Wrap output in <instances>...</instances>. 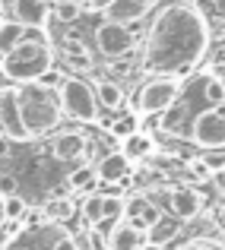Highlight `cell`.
<instances>
[{
	"instance_id": "obj_40",
	"label": "cell",
	"mask_w": 225,
	"mask_h": 250,
	"mask_svg": "<svg viewBox=\"0 0 225 250\" xmlns=\"http://www.w3.org/2000/svg\"><path fill=\"white\" fill-rule=\"evenodd\" d=\"M219 219H222V225H225V203L219 206Z\"/></svg>"
},
{
	"instance_id": "obj_30",
	"label": "cell",
	"mask_w": 225,
	"mask_h": 250,
	"mask_svg": "<svg viewBox=\"0 0 225 250\" xmlns=\"http://www.w3.org/2000/svg\"><path fill=\"white\" fill-rule=\"evenodd\" d=\"M51 250H79V244H76V238L64 234V238H57L54 244H51Z\"/></svg>"
},
{
	"instance_id": "obj_3",
	"label": "cell",
	"mask_w": 225,
	"mask_h": 250,
	"mask_svg": "<svg viewBox=\"0 0 225 250\" xmlns=\"http://www.w3.org/2000/svg\"><path fill=\"white\" fill-rule=\"evenodd\" d=\"M19 104H22V121L29 136H45L61 124L64 108H61V98L57 92L42 89V85L29 83V85H19Z\"/></svg>"
},
{
	"instance_id": "obj_16",
	"label": "cell",
	"mask_w": 225,
	"mask_h": 250,
	"mask_svg": "<svg viewBox=\"0 0 225 250\" xmlns=\"http://www.w3.org/2000/svg\"><path fill=\"white\" fill-rule=\"evenodd\" d=\"M95 95H98V104L105 111H121L124 108V89L111 80H98L95 83Z\"/></svg>"
},
{
	"instance_id": "obj_38",
	"label": "cell",
	"mask_w": 225,
	"mask_h": 250,
	"mask_svg": "<svg viewBox=\"0 0 225 250\" xmlns=\"http://www.w3.org/2000/svg\"><path fill=\"white\" fill-rule=\"evenodd\" d=\"M140 250H162V247H158V244H149V241H146V244H143Z\"/></svg>"
},
{
	"instance_id": "obj_21",
	"label": "cell",
	"mask_w": 225,
	"mask_h": 250,
	"mask_svg": "<svg viewBox=\"0 0 225 250\" xmlns=\"http://www.w3.org/2000/svg\"><path fill=\"white\" fill-rule=\"evenodd\" d=\"M98 181V171L92 168V165H79L70 171V177H67V187L70 190H76V193H83V190H92V184Z\"/></svg>"
},
{
	"instance_id": "obj_17",
	"label": "cell",
	"mask_w": 225,
	"mask_h": 250,
	"mask_svg": "<svg viewBox=\"0 0 225 250\" xmlns=\"http://www.w3.org/2000/svg\"><path fill=\"white\" fill-rule=\"evenodd\" d=\"M121 152L127 155V159H146V155L156 152V143H152L149 133H130L127 140H124Z\"/></svg>"
},
{
	"instance_id": "obj_20",
	"label": "cell",
	"mask_w": 225,
	"mask_h": 250,
	"mask_svg": "<svg viewBox=\"0 0 225 250\" xmlns=\"http://www.w3.org/2000/svg\"><path fill=\"white\" fill-rule=\"evenodd\" d=\"M83 219L89 228H98L105 225V196L102 193H92L83 200Z\"/></svg>"
},
{
	"instance_id": "obj_18",
	"label": "cell",
	"mask_w": 225,
	"mask_h": 250,
	"mask_svg": "<svg viewBox=\"0 0 225 250\" xmlns=\"http://www.w3.org/2000/svg\"><path fill=\"white\" fill-rule=\"evenodd\" d=\"M22 38H25V25H22V22H16V19H10V22H0V61H3V57L10 54L13 48H16Z\"/></svg>"
},
{
	"instance_id": "obj_14",
	"label": "cell",
	"mask_w": 225,
	"mask_h": 250,
	"mask_svg": "<svg viewBox=\"0 0 225 250\" xmlns=\"http://www.w3.org/2000/svg\"><path fill=\"white\" fill-rule=\"evenodd\" d=\"M105 241H108V250H140L143 247L140 228H134L130 222H114Z\"/></svg>"
},
{
	"instance_id": "obj_34",
	"label": "cell",
	"mask_w": 225,
	"mask_h": 250,
	"mask_svg": "<svg viewBox=\"0 0 225 250\" xmlns=\"http://www.w3.org/2000/svg\"><path fill=\"white\" fill-rule=\"evenodd\" d=\"M213 184H216V187H219L222 193H225V171H216V174H213Z\"/></svg>"
},
{
	"instance_id": "obj_7",
	"label": "cell",
	"mask_w": 225,
	"mask_h": 250,
	"mask_svg": "<svg viewBox=\"0 0 225 250\" xmlns=\"http://www.w3.org/2000/svg\"><path fill=\"white\" fill-rule=\"evenodd\" d=\"M134 44H136L134 32H130L127 25H121V22L105 19V22L95 29V48H98V54H105L108 61L130 54V48H134Z\"/></svg>"
},
{
	"instance_id": "obj_2",
	"label": "cell",
	"mask_w": 225,
	"mask_h": 250,
	"mask_svg": "<svg viewBox=\"0 0 225 250\" xmlns=\"http://www.w3.org/2000/svg\"><path fill=\"white\" fill-rule=\"evenodd\" d=\"M0 67L10 73V80L16 85H29V83H38L48 70H54V51L45 38H22L0 61Z\"/></svg>"
},
{
	"instance_id": "obj_11",
	"label": "cell",
	"mask_w": 225,
	"mask_h": 250,
	"mask_svg": "<svg viewBox=\"0 0 225 250\" xmlns=\"http://www.w3.org/2000/svg\"><path fill=\"white\" fill-rule=\"evenodd\" d=\"M152 6H156L152 0H111V3L105 6V19L130 25V22H140Z\"/></svg>"
},
{
	"instance_id": "obj_1",
	"label": "cell",
	"mask_w": 225,
	"mask_h": 250,
	"mask_svg": "<svg viewBox=\"0 0 225 250\" xmlns=\"http://www.w3.org/2000/svg\"><path fill=\"white\" fill-rule=\"evenodd\" d=\"M209 48V25L194 3H168L146 35V67L175 73L184 63H200Z\"/></svg>"
},
{
	"instance_id": "obj_19",
	"label": "cell",
	"mask_w": 225,
	"mask_h": 250,
	"mask_svg": "<svg viewBox=\"0 0 225 250\" xmlns=\"http://www.w3.org/2000/svg\"><path fill=\"white\" fill-rule=\"evenodd\" d=\"M200 92H203V102L213 104V108H225V83L219 76H203L200 80Z\"/></svg>"
},
{
	"instance_id": "obj_25",
	"label": "cell",
	"mask_w": 225,
	"mask_h": 250,
	"mask_svg": "<svg viewBox=\"0 0 225 250\" xmlns=\"http://www.w3.org/2000/svg\"><path fill=\"white\" fill-rule=\"evenodd\" d=\"M83 10H86L83 0H57L54 3V16L61 19V22H73V19L83 16Z\"/></svg>"
},
{
	"instance_id": "obj_26",
	"label": "cell",
	"mask_w": 225,
	"mask_h": 250,
	"mask_svg": "<svg viewBox=\"0 0 225 250\" xmlns=\"http://www.w3.org/2000/svg\"><path fill=\"white\" fill-rule=\"evenodd\" d=\"M25 215H29V203H25L19 193L6 196V222H13V225L19 228V222H22Z\"/></svg>"
},
{
	"instance_id": "obj_33",
	"label": "cell",
	"mask_w": 225,
	"mask_h": 250,
	"mask_svg": "<svg viewBox=\"0 0 225 250\" xmlns=\"http://www.w3.org/2000/svg\"><path fill=\"white\" fill-rule=\"evenodd\" d=\"M6 89H16V83H13V80H10V73L0 67V92H6Z\"/></svg>"
},
{
	"instance_id": "obj_23",
	"label": "cell",
	"mask_w": 225,
	"mask_h": 250,
	"mask_svg": "<svg viewBox=\"0 0 225 250\" xmlns=\"http://www.w3.org/2000/svg\"><path fill=\"white\" fill-rule=\"evenodd\" d=\"M175 234H178V225H175V222H168V219H162V222H156V225L146 231V241H149V244L165 247L171 238H175Z\"/></svg>"
},
{
	"instance_id": "obj_28",
	"label": "cell",
	"mask_w": 225,
	"mask_h": 250,
	"mask_svg": "<svg viewBox=\"0 0 225 250\" xmlns=\"http://www.w3.org/2000/svg\"><path fill=\"white\" fill-rule=\"evenodd\" d=\"M134 124H136V117H134V114H127V117H117V121H114V133L127 140V136L134 133Z\"/></svg>"
},
{
	"instance_id": "obj_12",
	"label": "cell",
	"mask_w": 225,
	"mask_h": 250,
	"mask_svg": "<svg viewBox=\"0 0 225 250\" xmlns=\"http://www.w3.org/2000/svg\"><path fill=\"white\" fill-rule=\"evenodd\" d=\"M124 215H127V222L134 228H140V231H149L156 222H162V212H158V206L146 196H134V200H127V206H124Z\"/></svg>"
},
{
	"instance_id": "obj_9",
	"label": "cell",
	"mask_w": 225,
	"mask_h": 250,
	"mask_svg": "<svg viewBox=\"0 0 225 250\" xmlns=\"http://www.w3.org/2000/svg\"><path fill=\"white\" fill-rule=\"evenodd\" d=\"M168 209H171V215H175V219L190 222V219H197V215H200L203 196L197 193L194 187H175L168 193Z\"/></svg>"
},
{
	"instance_id": "obj_32",
	"label": "cell",
	"mask_w": 225,
	"mask_h": 250,
	"mask_svg": "<svg viewBox=\"0 0 225 250\" xmlns=\"http://www.w3.org/2000/svg\"><path fill=\"white\" fill-rule=\"evenodd\" d=\"M13 143H16V140H10V136H6V133H0V159H6V155H10Z\"/></svg>"
},
{
	"instance_id": "obj_41",
	"label": "cell",
	"mask_w": 225,
	"mask_h": 250,
	"mask_svg": "<svg viewBox=\"0 0 225 250\" xmlns=\"http://www.w3.org/2000/svg\"><path fill=\"white\" fill-rule=\"evenodd\" d=\"M0 133H3V130H0Z\"/></svg>"
},
{
	"instance_id": "obj_29",
	"label": "cell",
	"mask_w": 225,
	"mask_h": 250,
	"mask_svg": "<svg viewBox=\"0 0 225 250\" xmlns=\"http://www.w3.org/2000/svg\"><path fill=\"white\" fill-rule=\"evenodd\" d=\"M203 165H206V171H225V155L222 152H206L203 155Z\"/></svg>"
},
{
	"instance_id": "obj_27",
	"label": "cell",
	"mask_w": 225,
	"mask_h": 250,
	"mask_svg": "<svg viewBox=\"0 0 225 250\" xmlns=\"http://www.w3.org/2000/svg\"><path fill=\"white\" fill-rule=\"evenodd\" d=\"M124 206L127 203L121 200V196H105V222H114L124 215Z\"/></svg>"
},
{
	"instance_id": "obj_8",
	"label": "cell",
	"mask_w": 225,
	"mask_h": 250,
	"mask_svg": "<svg viewBox=\"0 0 225 250\" xmlns=\"http://www.w3.org/2000/svg\"><path fill=\"white\" fill-rule=\"evenodd\" d=\"M0 130H3L10 140L22 143V140H32L29 130H25V121H22V104H19V85L16 89H6L0 92Z\"/></svg>"
},
{
	"instance_id": "obj_37",
	"label": "cell",
	"mask_w": 225,
	"mask_h": 250,
	"mask_svg": "<svg viewBox=\"0 0 225 250\" xmlns=\"http://www.w3.org/2000/svg\"><path fill=\"white\" fill-rule=\"evenodd\" d=\"M111 0H86V6H108Z\"/></svg>"
},
{
	"instance_id": "obj_24",
	"label": "cell",
	"mask_w": 225,
	"mask_h": 250,
	"mask_svg": "<svg viewBox=\"0 0 225 250\" xmlns=\"http://www.w3.org/2000/svg\"><path fill=\"white\" fill-rule=\"evenodd\" d=\"M64 51H67V61L73 63L76 70H89V67H92V57H89V51H86L83 44L76 42V38H67V42H64Z\"/></svg>"
},
{
	"instance_id": "obj_10",
	"label": "cell",
	"mask_w": 225,
	"mask_h": 250,
	"mask_svg": "<svg viewBox=\"0 0 225 250\" xmlns=\"http://www.w3.org/2000/svg\"><path fill=\"white\" fill-rule=\"evenodd\" d=\"M51 16L48 0H13V19L22 22L25 29H45Z\"/></svg>"
},
{
	"instance_id": "obj_36",
	"label": "cell",
	"mask_w": 225,
	"mask_h": 250,
	"mask_svg": "<svg viewBox=\"0 0 225 250\" xmlns=\"http://www.w3.org/2000/svg\"><path fill=\"white\" fill-rule=\"evenodd\" d=\"M213 10H216V13H222V16H225V0H213Z\"/></svg>"
},
{
	"instance_id": "obj_22",
	"label": "cell",
	"mask_w": 225,
	"mask_h": 250,
	"mask_svg": "<svg viewBox=\"0 0 225 250\" xmlns=\"http://www.w3.org/2000/svg\"><path fill=\"white\" fill-rule=\"evenodd\" d=\"M73 212H76V206H73V200H70V196H54V200H48V206H45V215H48V219H54V222L73 219Z\"/></svg>"
},
{
	"instance_id": "obj_5",
	"label": "cell",
	"mask_w": 225,
	"mask_h": 250,
	"mask_svg": "<svg viewBox=\"0 0 225 250\" xmlns=\"http://www.w3.org/2000/svg\"><path fill=\"white\" fill-rule=\"evenodd\" d=\"M178 92H181V80L171 73L149 80L136 92V114H165L178 102Z\"/></svg>"
},
{
	"instance_id": "obj_4",
	"label": "cell",
	"mask_w": 225,
	"mask_h": 250,
	"mask_svg": "<svg viewBox=\"0 0 225 250\" xmlns=\"http://www.w3.org/2000/svg\"><path fill=\"white\" fill-rule=\"evenodd\" d=\"M57 98H61V108L67 117H73L79 124H95L98 121V95H95V85H89L79 76H67L64 85L57 89Z\"/></svg>"
},
{
	"instance_id": "obj_6",
	"label": "cell",
	"mask_w": 225,
	"mask_h": 250,
	"mask_svg": "<svg viewBox=\"0 0 225 250\" xmlns=\"http://www.w3.org/2000/svg\"><path fill=\"white\" fill-rule=\"evenodd\" d=\"M190 140L206 152H222L225 149V108H203L190 121Z\"/></svg>"
},
{
	"instance_id": "obj_15",
	"label": "cell",
	"mask_w": 225,
	"mask_h": 250,
	"mask_svg": "<svg viewBox=\"0 0 225 250\" xmlns=\"http://www.w3.org/2000/svg\"><path fill=\"white\" fill-rule=\"evenodd\" d=\"M95 171H98V181L102 184H117V181H124V177L130 174V159L124 152H108L95 165Z\"/></svg>"
},
{
	"instance_id": "obj_31",
	"label": "cell",
	"mask_w": 225,
	"mask_h": 250,
	"mask_svg": "<svg viewBox=\"0 0 225 250\" xmlns=\"http://www.w3.org/2000/svg\"><path fill=\"white\" fill-rule=\"evenodd\" d=\"M16 193V184H13V177L0 174V196H13Z\"/></svg>"
},
{
	"instance_id": "obj_35",
	"label": "cell",
	"mask_w": 225,
	"mask_h": 250,
	"mask_svg": "<svg viewBox=\"0 0 225 250\" xmlns=\"http://www.w3.org/2000/svg\"><path fill=\"white\" fill-rule=\"evenodd\" d=\"M6 222V196H0V228H3Z\"/></svg>"
},
{
	"instance_id": "obj_39",
	"label": "cell",
	"mask_w": 225,
	"mask_h": 250,
	"mask_svg": "<svg viewBox=\"0 0 225 250\" xmlns=\"http://www.w3.org/2000/svg\"><path fill=\"white\" fill-rule=\"evenodd\" d=\"M3 250H29V247H19V244H6Z\"/></svg>"
},
{
	"instance_id": "obj_13",
	"label": "cell",
	"mask_w": 225,
	"mask_h": 250,
	"mask_svg": "<svg viewBox=\"0 0 225 250\" xmlns=\"http://www.w3.org/2000/svg\"><path fill=\"white\" fill-rule=\"evenodd\" d=\"M86 146H89V140H86L83 133H76V130H67V133H57L54 143H51V152H54L57 162H76L86 155Z\"/></svg>"
}]
</instances>
